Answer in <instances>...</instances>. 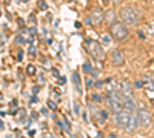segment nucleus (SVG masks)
<instances>
[{"instance_id": "obj_6", "label": "nucleus", "mask_w": 154, "mask_h": 138, "mask_svg": "<svg viewBox=\"0 0 154 138\" xmlns=\"http://www.w3.org/2000/svg\"><path fill=\"white\" fill-rule=\"evenodd\" d=\"M134 115H136V123H137V128H148L149 124H151L153 121V115L149 111L146 109H137L136 112H134Z\"/></svg>"}, {"instance_id": "obj_9", "label": "nucleus", "mask_w": 154, "mask_h": 138, "mask_svg": "<svg viewBox=\"0 0 154 138\" xmlns=\"http://www.w3.org/2000/svg\"><path fill=\"white\" fill-rule=\"evenodd\" d=\"M110 57H111V63L114 66H123V65H125V57H123V54L120 51L114 49L110 54Z\"/></svg>"}, {"instance_id": "obj_4", "label": "nucleus", "mask_w": 154, "mask_h": 138, "mask_svg": "<svg viewBox=\"0 0 154 138\" xmlns=\"http://www.w3.org/2000/svg\"><path fill=\"white\" fill-rule=\"evenodd\" d=\"M110 35L111 39L117 40V42H122L128 37V26L122 22H114L112 25H110Z\"/></svg>"}, {"instance_id": "obj_13", "label": "nucleus", "mask_w": 154, "mask_h": 138, "mask_svg": "<svg viewBox=\"0 0 154 138\" xmlns=\"http://www.w3.org/2000/svg\"><path fill=\"white\" fill-rule=\"evenodd\" d=\"M73 83H74V86H76V91L79 92V94H82L80 86H79V74H77V72L73 74Z\"/></svg>"}, {"instance_id": "obj_1", "label": "nucleus", "mask_w": 154, "mask_h": 138, "mask_svg": "<svg viewBox=\"0 0 154 138\" xmlns=\"http://www.w3.org/2000/svg\"><path fill=\"white\" fill-rule=\"evenodd\" d=\"M114 123L119 128L126 129L128 132H134L137 129V123H136V115L131 111L122 109L117 114H114Z\"/></svg>"}, {"instance_id": "obj_26", "label": "nucleus", "mask_w": 154, "mask_h": 138, "mask_svg": "<svg viewBox=\"0 0 154 138\" xmlns=\"http://www.w3.org/2000/svg\"><path fill=\"white\" fill-rule=\"evenodd\" d=\"M19 2H22V3H28L29 0H19Z\"/></svg>"}, {"instance_id": "obj_30", "label": "nucleus", "mask_w": 154, "mask_h": 138, "mask_svg": "<svg viewBox=\"0 0 154 138\" xmlns=\"http://www.w3.org/2000/svg\"><path fill=\"white\" fill-rule=\"evenodd\" d=\"M151 2H153V3H154V0H151Z\"/></svg>"}, {"instance_id": "obj_7", "label": "nucleus", "mask_w": 154, "mask_h": 138, "mask_svg": "<svg viewBox=\"0 0 154 138\" xmlns=\"http://www.w3.org/2000/svg\"><path fill=\"white\" fill-rule=\"evenodd\" d=\"M103 16H105V12L100 8H94L91 11V14H89V23H93V25H100L103 22Z\"/></svg>"}, {"instance_id": "obj_20", "label": "nucleus", "mask_w": 154, "mask_h": 138, "mask_svg": "<svg viewBox=\"0 0 154 138\" xmlns=\"http://www.w3.org/2000/svg\"><path fill=\"white\" fill-rule=\"evenodd\" d=\"M148 31H149V34L154 35V23H149L148 25Z\"/></svg>"}, {"instance_id": "obj_25", "label": "nucleus", "mask_w": 154, "mask_h": 138, "mask_svg": "<svg viewBox=\"0 0 154 138\" xmlns=\"http://www.w3.org/2000/svg\"><path fill=\"white\" fill-rule=\"evenodd\" d=\"M48 103H50V104H48V106H50L51 109H54V107H56V104H54V101H48Z\"/></svg>"}, {"instance_id": "obj_10", "label": "nucleus", "mask_w": 154, "mask_h": 138, "mask_svg": "<svg viewBox=\"0 0 154 138\" xmlns=\"http://www.w3.org/2000/svg\"><path fill=\"white\" fill-rule=\"evenodd\" d=\"M123 109L126 111H131V112H136V103H134L133 97H125L123 98Z\"/></svg>"}, {"instance_id": "obj_2", "label": "nucleus", "mask_w": 154, "mask_h": 138, "mask_svg": "<svg viewBox=\"0 0 154 138\" xmlns=\"http://www.w3.org/2000/svg\"><path fill=\"white\" fill-rule=\"evenodd\" d=\"M105 100L108 103V107L112 114H117L119 111L123 109V95L117 89H110L105 95Z\"/></svg>"}, {"instance_id": "obj_3", "label": "nucleus", "mask_w": 154, "mask_h": 138, "mask_svg": "<svg viewBox=\"0 0 154 138\" xmlns=\"http://www.w3.org/2000/svg\"><path fill=\"white\" fill-rule=\"evenodd\" d=\"M119 17L122 20V23H125L126 26H134L140 18V12L133 6H123L119 11Z\"/></svg>"}, {"instance_id": "obj_19", "label": "nucleus", "mask_w": 154, "mask_h": 138, "mask_svg": "<svg viewBox=\"0 0 154 138\" xmlns=\"http://www.w3.org/2000/svg\"><path fill=\"white\" fill-rule=\"evenodd\" d=\"M83 71H85V72H91V66H89V63H85V65H83Z\"/></svg>"}, {"instance_id": "obj_21", "label": "nucleus", "mask_w": 154, "mask_h": 138, "mask_svg": "<svg viewBox=\"0 0 154 138\" xmlns=\"http://www.w3.org/2000/svg\"><path fill=\"white\" fill-rule=\"evenodd\" d=\"M91 98L94 101H102V97H99V95H91Z\"/></svg>"}, {"instance_id": "obj_15", "label": "nucleus", "mask_w": 154, "mask_h": 138, "mask_svg": "<svg viewBox=\"0 0 154 138\" xmlns=\"http://www.w3.org/2000/svg\"><path fill=\"white\" fill-rule=\"evenodd\" d=\"M102 44H105V46H108V44L111 43V39H110V35H102Z\"/></svg>"}, {"instance_id": "obj_24", "label": "nucleus", "mask_w": 154, "mask_h": 138, "mask_svg": "<svg viewBox=\"0 0 154 138\" xmlns=\"http://www.w3.org/2000/svg\"><path fill=\"white\" fill-rule=\"evenodd\" d=\"M63 83H65V77H60L59 78V84H63Z\"/></svg>"}, {"instance_id": "obj_27", "label": "nucleus", "mask_w": 154, "mask_h": 138, "mask_svg": "<svg viewBox=\"0 0 154 138\" xmlns=\"http://www.w3.org/2000/svg\"><path fill=\"white\" fill-rule=\"evenodd\" d=\"M3 128V123H2V120H0V129H2Z\"/></svg>"}, {"instance_id": "obj_11", "label": "nucleus", "mask_w": 154, "mask_h": 138, "mask_svg": "<svg viewBox=\"0 0 154 138\" xmlns=\"http://www.w3.org/2000/svg\"><path fill=\"white\" fill-rule=\"evenodd\" d=\"M103 20L106 22V23L112 25L116 22V11L114 9H108L106 12H105V16H103Z\"/></svg>"}, {"instance_id": "obj_28", "label": "nucleus", "mask_w": 154, "mask_h": 138, "mask_svg": "<svg viewBox=\"0 0 154 138\" xmlns=\"http://www.w3.org/2000/svg\"><path fill=\"white\" fill-rule=\"evenodd\" d=\"M114 2H122V0H114Z\"/></svg>"}, {"instance_id": "obj_22", "label": "nucleus", "mask_w": 154, "mask_h": 138, "mask_svg": "<svg viewBox=\"0 0 154 138\" xmlns=\"http://www.w3.org/2000/svg\"><path fill=\"white\" fill-rule=\"evenodd\" d=\"M36 52H37V51H36V48H34V46L29 48V55H36Z\"/></svg>"}, {"instance_id": "obj_5", "label": "nucleus", "mask_w": 154, "mask_h": 138, "mask_svg": "<svg viewBox=\"0 0 154 138\" xmlns=\"http://www.w3.org/2000/svg\"><path fill=\"white\" fill-rule=\"evenodd\" d=\"M85 48H86V51H88V54L91 55L94 60L102 61L105 58V51H103L102 44H100L99 42H96V40H86Z\"/></svg>"}, {"instance_id": "obj_18", "label": "nucleus", "mask_w": 154, "mask_h": 138, "mask_svg": "<svg viewBox=\"0 0 154 138\" xmlns=\"http://www.w3.org/2000/svg\"><path fill=\"white\" fill-rule=\"evenodd\" d=\"M39 6H40V9H43V11L48 9V5H46V2H45V0H40V2H39Z\"/></svg>"}, {"instance_id": "obj_17", "label": "nucleus", "mask_w": 154, "mask_h": 138, "mask_svg": "<svg viewBox=\"0 0 154 138\" xmlns=\"http://www.w3.org/2000/svg\"><path fill=\"white\" fill-rule=\"evenodd\" d=\"M26 74H29V75H34L36 74V68L32 65H29L28 68H26Z\"/></svg>"}, {"instance_id": "obj_29", "label": "nucleus", "mask_w": 154, "mask_h": 138, "mask_svg": "<svg viewBox=\"0 0 154 138\" xmlns=\"http://www.w3.org/2000/svg\"><path fill=\"white\" fill-rule=\"evenodd\" d=\"M151 80H153V81H154V75H153V77H151Z\"/></svg>"}, {"instance_id": "obj_12", "label": "nucleus", "mask_w": 154, "mask_h": 138, "mask_svg": "<svg viewBox=\"0 0 154 138\" xmlns=\"http://www.w3.org/2000/svg\"><path fill=\"white\" fill-rule=\"evenodd\" d=\"M142 88H145V89H148V91H154V81L151 80L149 77H142Z\"/></svg>"}, {"instance_id": "obj_16", "label": "nucleus", "mask_w": 154, "mask_h": 138, "mask_svg": "<svg viewBox=\"0 0 154 138\" xmlns=\"http://www.w3.org/2000/svg\"><path fill=\"white\" fill-rule=\"evenodd\" d=\"M17 43H20V44H25V43H28V40L23 37V34H19L17 35Z\"/></svg>"}, {"instance_id": "obj_23", "label": "nucleus", "mask_w": 154, "mask_h": 138, "mask_svg": "<svg viewBox=\"0 0 154 138\" xmlns=\"http://www.w3.org/2000/svg\"><path fill=\"white\" fill-rule=\"evenodd\" d=\"M22 54H23V52L20 51V52H19V55H17V60L19 61H22V58H23V55H22Z\"/></svg>"}, {"instance_id": "obj_14", "label": "nucleus", "mask_w": 154, "mask_h": 138, "mask_svg": "<svg viewBox=\"0 0 154 138\" xmlns=\"http://www.w3.org/2000/svg\"><path fill=\"white\" fill-rule=\"evenodd\" d=\"M17 118H19V121H25V118H26V109H19L17 111Z\"/></svg>"}, {"instance_id": "obj_8", "label": "nucleus", "mask_w": 154, "mask_h": 138, "mask_svg": "<svg viewBox=\"0 0 154 138\" xmlns=\"http://www.w3.org/2000/svg\"><path fill=\"white\" fill-rule=\"evenodd\" d=\"M119 91H120V94L123 95V98H125V97H133V84H131L128 80H123V81H120V84H119Z\"/></svg>"}]
</instances>
